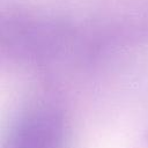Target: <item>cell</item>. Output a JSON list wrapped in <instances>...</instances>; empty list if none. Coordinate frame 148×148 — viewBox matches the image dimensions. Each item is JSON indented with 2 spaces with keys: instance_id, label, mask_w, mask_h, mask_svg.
<instances>
[{
  "instance_id": "obj_1",
  "label": "cell",
  "mask_w": 148,
  "mask_h": 148,
  "mask_svg": "<svg viewBox=\"0 0 148 148\" xmlns=\"http://www.w3.org/2000/svg\"><path fill=\"white\" fill-rule=\"evenodd\" d=\"M64 120L57 108L37 104L12 126L5 148H64Z\"/></svg>"
}]
</instances>
